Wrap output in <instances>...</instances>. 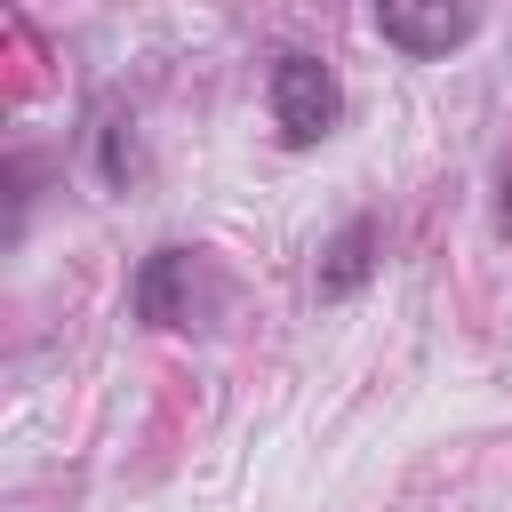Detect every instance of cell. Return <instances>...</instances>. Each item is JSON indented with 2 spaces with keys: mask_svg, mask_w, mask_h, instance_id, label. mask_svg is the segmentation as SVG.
Here are the masks:
<instances>
[{
  "mask_svg": "<svg viewBox=\"0 0 512 512\" xmlns=\"http://www.w3.org/2000/svg\"><path fill=\"white\" fill-rule=\"evenodd\" d=\"M376 232H384L376 216H352V224L328 240V256H320V296H328V304H336V296H352V288L376 272Z\"/></svg>",
  "mask_w": 512,
  "mask_h": 512,
  "instance_id": "cell-4",
  "label": "cell"
},
{
  "mask_svg": "<svg viewBox=\"0 0 512 512\" xmlns=\"http://www.w3.org/2000/svg\"><path fill=\"white\" fill-rule=\"evenodd\" d=\"M264 96H272V128H280V144H296V152L320 144V136L344 120V88H336V72H328L320 56H304V48L272 56Z\"/></svg>",
  "mask_w": 512,
  "mask_h": 512,
  "instance_id": "cell-2",
  "label": "cell"
},
{
  "mask_svg": "<svg viewBox=\"0 0 512 512\" xmlns=\"http://www.w3.org/2000/svg\"><path fill=\"white\" fill-rule=\"evenodd\" d=\"M216 272H208V256L200 248H152L144 264H136V288H128V304H136V320L144 328H192V320H208L216 312Z\"/></svg>",
  "mask_w": 512,
  "mask_h": 512,
  "instance_id": "cell-1",
  "label": "cell"
},
{
  "mask_svg": "<svg viewBox=\"0 0 512 512\" xmlns=\"http://www.w3.org/2000/svg\"><path fill=\"white\" fill-rule=\"evenodd\" d=\"M136 120H120V112H96V176L104 184H136Z\"/></svg>",
  "mask_w": 512,
  "mask_h": 512,
  "instance_id": "cell-5",
  "label": "cell"
},
{
  "mask_svg": "<svg viewBox=\"0 0 512 512\" xmlns=\"http://www.w3.org/2000/svg\"><path fill=\"white\" fill-rule=\"evenodd\" d=\"M496 224H504V240H512V168H504V200H496Z\"/></svg>",
  "mask_w": 512,
  "mask_h": 512,
  "instance_id": "cell-6",
  "label": "cell"
},
{
  "mask_svg": "<svg viewBox=\"0 0 512 512\" xmlns=\"http://www.w3.org/2000/svg\"><path fill=\"white\" fill-rule=\"evenodd\" d=\"M376 32H384L400 56H448V48L472 32V16H464V8H376Z\"/></svg>",
  "mask_w": 512,
  "mask_h": 512,
  "instance_id": "cell-3",
  "label": "cell"
}]
</instances>
